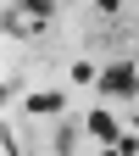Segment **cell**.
<instances>
[{"mask_svg":"<svg viewBox=\"0 0 139 156\" xmlns=\"http://www.w3.org/2000/svg\"><path fill=\"white\" fill-rule=\"evenodd\" d=\"M28 112H33V117H50V112H61V89H45V95H33V101H28Z\"/></svg>","mask_w":139,"mask_h":156,"instance_id":"cell-3","label":"cell"},{"mask_svg":"<svg viewBox=\"0 0 139 156\" xmlns=\"http://www.w3.org/2000/svg\"><path fill=\"white\" fill-rule=\"evenodd\" d=\"M100 95H139V73H134V62H111V67L100 73Z\"/></svg>","mask_w":139,"mask_h":156,"instance_id":"cell-1","label":"cell"},{"mask_svg":"<svg viewBox=\"0 0 139 156\" xmlns=\"http://www.w3.org/2000/svg\"><path fill=\"white\" fill-rule=\"evenodd\" d=\"M84 128H89V134H95V140H106V145H111V140H117V117H111V112H100V106H95V112H89V117H84Z\"/></svg>","mask_w":139,"mask_h":156,"instance_id":"cell-2","label":"cell"},{"mask_svg":"<svg viewBox=\"0 0 139 156\" xmlns=\"http://www.w3.org/2000/svg\"><path fill=\"white\" fill-rule=\"evenodd\" d=\"M17 6L33 11V17H50V11H56V0H17Z\"/></svg>","mask_w":139,"mask_h":156,"instance_id":"cell-6","label":"cell"},{"mask_svg":"<svg viewBox=\"0 0 139 156\" xmlns=\"http://www.w3.org/2000/svg\"><path fill=\"white\" fill-rule=\"evenodd\" d=\"M117 11H123V0H95V17H100V23H111Z\"/></svg>","mask_w":139,"mask_h":156,"instance_id":"cell-5","label":"cell"},{"mask_svg":"<svg viewBox=\"0 0 139 156\" xmlns=\"http://www.w3.org/2000/svg\"><path fill=\"white\" fill-rule=\"evenodd\" d=\"M72 84H100V73H95V62H72Z\"/></svg>","mask_w":139,"mask_h":156,"instance_id":"cell-4","label":"cell"},{"mask_svg":"<svg viewBox=\"0 0 139 156\" xmlns=\"http://www.w3.org/2000/svg\"><path fill=\"white\" fill-rule=\"evenodd\" d=\"M0 34H28V28H23V17H17L11 6H6V17H0Z\"/></svg>","mask_w":139,"mask_h":156,"instance_id":"cell-7","label":"cell"}]
</instances>
